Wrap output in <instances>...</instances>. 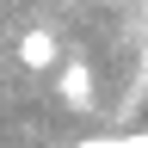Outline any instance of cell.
Returning a JSON list of instances; mask_svg holds the SVG:
<instances>
[{
    "instance_id": "obj_3",
    "label": "cell",
    "mask_w": 148,
    "mask_h": 148,
    "mask_svg": "<svg viewBox=\"0 0 148 148\" xmlns=\"http://www.w3.org/2000/svg\"><path fill=\"white\" fill-rule=\"evenodd\" d=\"M68 148H148V130H130V136H92V142H68Z\"/></svg>"
},
{
    "instance_id": "obj_2",
    "label": "cell",
    "mask_w": 148,
    "mask_h": 148,
    "mask_svg": "<svg viewBox=\"0 0 148 148\" xmlns=\"http://www.w3.org/2000/svg\"><path fill=\"white\" fill-rule=\"evenodd\" d=\"M62 99H68L74 111H86V105H92V68H86V62H74V68L62 74Z\"/></svg>"
},
{
    "instance_id": "obj_1",
    "label": "cell",
    "mask_w": 148,
    "mask_h": 148,
    "mask_svg": "<svg viewBox=\"0 0 148 148\" xmlns=\"http://www.w3.org/2000/svg\"><path fill=\"white\" fill-rule=\"evenodd\" d=\"M18 62H25V68H56V62H62L56 31H25V37H18Z\"/></svg>"
}]
</instances>
